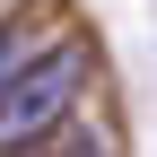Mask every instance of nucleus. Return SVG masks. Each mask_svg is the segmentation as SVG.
I'll return each instance as SVG.
<instances>
[{
	"mask_svg": "<svg viewBox=\"0 0 157 157\" xmlns=\"http://www.w3.org/2000/svg\"><path fill=\"white\" fill-rule=\"evenodd\" d=\"M78 87H87V44H78V35L26 52V70H17L9 96H0V157H26L35 140H52V131L70 122Z\"/></svg>",
	"mask_w": 157,
	"mask_h": 157,
	"instance_id": "nucleus-1",
	"label": "nucleus"
},
{
	"mask_svg": "<svg viewBox=\"0 0 157 157\" xmlns=\"http://www.w3.org/2000/svg\"><path fill=\"white\" fill-rule=\"evenodd\" d=\"M87 157H96V148H87Z\"/></svg>",
	"mask_w": 157,
	"mask_h": 157,
	"instance_id": "nucleus-3",
	"label": "nucleus"
},
{
	"mask_svg": "<svg viewBox=\"0 0 157 157\" xmlns=\"http://www.w3.org/2000/svg\"><path fill=\"white\" fill-rule=\"evenodd\" d=\"M26 52H35V44H26V26H0V96H9V78L26 70Z\"/></svg>",
	"mask_w": 157,
	"mask_h": 157,
	"instance_id": "nucleus-2",
	"label": "nucleus"
}]
</instances>
